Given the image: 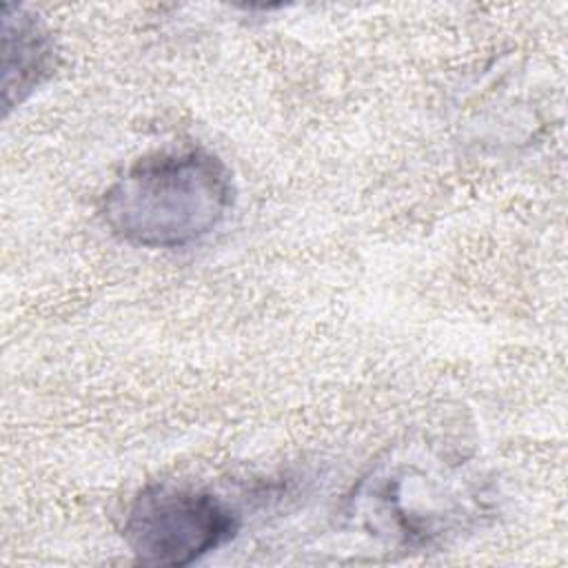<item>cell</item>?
Wrapping results in <instances>:
<instances>
[{
    "label": "cell",
    "mask_w": 568,
    "mask_h": 568,
    "mask_svg": "<svg viewBox=\"0 0 568 568\" xmlns=\"http://www.w3.org/2000/svg\"><path fill=\"white\" fill-rule=\"evenodd\" d=\"M235 197L229 166L204 149L158 151L133 162L102 195V217L122 242L178 248L209 235Z\"/></svg>",
    "instance_id": "obj_1"
},
{
    "label": "cell",
    "mask_w": 568,
    "mask_h": 568,
    "mask_svg": "<svg viewBox=\"0 0 568 568\" xmlns=\"http://www.w3.org/2000/svg\"><path fill=\"white\" fill-rule=\"evenodd\" d=\"M459 459L433 453H393L353 488L346 517L368 535L426 548L459 530L481 513V493Z\"/></svg>",
    "instance_id": "obj_2"
},
{
    "label": "cell",
    "mask_w": 568,
    "mask_h": 568,
    "mask_svg": "<svg viewBox=\"0 0 568 568\" xmlns=\"http://www.w3.org/2000/svg\"><path fill=\"white\" fill-rule=\"evenodd\" d=\"M237 515L215 495L171 484L142 488L124 515V541L144 566L180 568L226 544Z\"/></svg>",
    "instance_id": "obj_3"
},
{
    "label": "cell",
    "mask_w": 568,
    "mask_h": 568,
    "mask_svg": "<svg viewBox=\"0 0 568 568\" xmlns=\"http://www.w3.org/2000/svg\"><path fill=\"white\" fill-rule=\"evenodd\" d=\"M55 49L42 22L22 7L2 9V102L4 111L24 102L53 71Z\"/></svg>",
    "instance_id": "obj_4"
}]
</instances>
